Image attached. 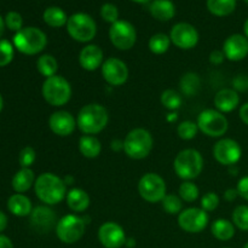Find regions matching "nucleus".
I'll use <instances>...</instances> for the list:
<instances>
[{"label": "nucleus", "mask_w": 248, "mask_h": 248, "mask_svg": "<svg viewBox=\"0 0 248 248\" xmlns=\"http://www.w3.org/2000/svg\"><path fill=\"white\" fill-rule=\"evenodd\" d=\"M111 149L116 150V152H119L120 149L124 150V140L123 142L121 140H113L111 142Z\"/></svg>", "instance_id": "obj_50"}, {"label": "nucleus", "mask_w": 248, "mask_h": 248, "mask_svg": "<svg viewBox=\"0 0 248 248\" xmlns=\"http://www.w3.org/2000/svg\"><path fill=\"white\" fill-rule=\"evenodd\" d=\"M101 70L103 79L110 86H121L127 81L130 75L127 64L116 57L107 58L102 64Z\"/></svg>", "instance_id": "obj_14"}, {"label": "nucleus", "mask_w": 248, "mask_h": 248, "mask_svg": "<svg viewBox=\"0 0 248 248\" xmlns=\"http://www.w3.org/2000/svg\"><path fill=\"white\" fill-rule=\"evenodd\" d=\"M161 203L165 212L169 215H179L183 210V200L179 198V195H174V194H166Z\"/></svg>", "instance_id": "obj_35"}, {"label": "nucleus", "mask_w": 248, "mask_h": 248, "mask_svg": "<svg viewBox=\"0 0 248 248\" xmlns=\"http://www.w3.org/2000/svg\"><path fill=\"white\" fill-rule=\"evenodd\" d=\"M7 208L10 212L17 217H27L31 216L33 207H31V201L23 194H14L10 196L7 200Z\"/></svg>", "instance_id": "obj_23"}, {"label": "nucleus", "mask_w": 248, "mask_h": 248, "mask_svg": "<svg viewBox=\"0 0 248 248\" xmlns=\"http://www.w3.org/2000/svg\"><path fill=\"white\" fill-rule=\"evenodd\" d=\"M225 60V56L224 52L220 50H215L210 53V62L212 64H220V63L224 62Z\"/></svg>", "instance_id": "obj_45"}, {"label": "nucleus", "mask_w": 248, "mask_h": 248, "mask_svg": "<svg viewBox=\"0 0 248 248\" xmlns=\"http://www.w3.org/2000/svg\"><path fill=\"white\" fill-rule=\"evenodd\" d=\"M104 62L103 50L98 45L90 44L86 45L79 53V63L82 69L87 72H93L102 67Z\"/></svg>", "instance_id": "obj_20"}, {"label": "nucleus", "mask_w": 248, "mask_h": 248, "mask_svg": "<svg viewBox=\"0 0 248 248\" xmlns=\"http://www.w3.org/2000/svg\"><path fill=\"white\" fill-rule=\"evenodd\" d=\"M132 1H135V2H138V4H145V2L150 1V0H132Z\"/></svg>", "instance_id": "obj_54"}, {"label": "nucleus", "mask_w": 248, "mask_h": 248, "mask_svg": "<svg viewBox=\"0 0 248 248\" xmlns=\"http://www.w3.org/2000/svg\"><path fill=\"white\" fill-rule=\"evenodd\" d=\"M224 248H230V247H224Z\"/></svg>", "instance_id": "obj_57"}, {"label": "nucleus", "mask_w": 248, "mask_h": 248, "mask_svg": "<svg viewBox=\"0 0 248 248\" xmlns=\"http://www.w3.org/2000/svg\"><path fill=\"white\" fill-rule=\"evenodd\" d=\"M5 26L10 29V31H18L22 29L23 26V18L21 15L16 11H10L9 14L5 16Z\"/></svg>", "instance_id": "obj_41"}, {"label": "nucleus", "mask_w": 248, "mask_h": 248, "mask_svg": "<svg viewBox=\"0 0 248 248\" xmlns=\"http://www.w3.org/2000/svg\"><path fill=\"white\" fill-rule=\"evenodd\" d=\"M154 140L152 133L142 127L133 128L124 140V152L130 159L143 160L152 153Z\"/></svg>", "instance_id": "obj_4"}, {"label": "nucleus", "mask_w": 248, "mask_h": 248, "mask_svg": "<svg viewBox=\"0 0 248 248\" xmlns=\"http://www.w3.org/2000/svg\"><path fill=\"white\" fill-rule=\"evenodd\" d=\"M15 56L14 46L9 40H0V67H6Z\"/></svg>", "instance_id": "obj_38"}, {"label": "nucleus", "mask_w": 248, "mask_h": 248, "mask_svg": "<svg viewBox=\"0 0 248 248\" xmlns=\"http://www.w3.org/2000/svg\"><path fill=\"white\" fill-rule=\"evenodd\" d=\"M211 232L219 241H229L235 235V225L230 220L219 218L211 225Z\"/></svg>", "instance_id": "obj_27"}, {"label": "nucleus", "mask_w": 248, "mask_h": 248, "mask_svg": "<svg viewBox=\"0 0 248 248\" xmlns=\"http://www.w3.org/2000/svg\"><path fill=\"white\" fill-rule=\"evenodd\" d=\"M235 91H247L248 90V77L245 74H240L232 80Z\"/></svg>", "instance_id": "obj_43"}, {"label": "nucleus", "mask_w": 248, "mask_h": 248, "mask_svg": "<svg viewBox=\"0 0 248 248\" xmlns=\"http://www.w3.org/2000/svg\"><path fill=\"white\" fill-rule=\"evenodd\" d=\"M86 223L78 215L63 216L56 224V235L63 244L72 245L79 241L85 234Z\"/></svg>", "instance_id": "obj_9"}, {"label": "nucleus", "mask_w": 248, "mask_h": 248, "mask_svg": "<svg viewBox=\"0 0 248 248\" xmlns=\"http://www.w3.org/2000/svg\"><path fill=\"white\" fill-rule=\"evenodd\" d=\"M208 220V213L199 207L186 208L178 215L179 228L189 234H199L205 230Z\"/></svg>", "instance_id": "obj_12"}, {"label": "nucleus", "mask_w": 248, "mask_h": 248, "mask_svg": "<svg viewBox=\"0 0 248 248\" xmlns=\"http://www.w3.org/2000/svg\"><path fill=\"white\" fill-rule=\"evenodd\" d=\"M173 170L177 176L183 181L198 178L203 170L202 155L199 150L193 148L181 150L174 157Z\"/></svg>", "instance_id": "obj_3"}, {"label": "nucleus", "mask_w": 248, "mask_h": 248, "mask_svg": "<svg viewBox=\"0 0 248 248\" xmlns=\"http://www.w3.org/2000/svg\"><path fill=\"white\" fill-rule=\"evenodd\" d=\"M240 104L239 92L234 89H222L216 93L215 106L220 113H230L235 110Z\"/></svg>", "instance_id": "obj_21"}, {"label": "nucleus", "mask_w": 248, "mask_h": 248, "mask_svg": "<svg viewBox=\"0 0 248 248\" xmlns=\"http://www.w3.org/2000/svg\"><path fill=\"white\" fill-rule=\"evenodd\" d=\"M170 39L181 50H191L199 43V31L194 26L186 22L174 24L170 33Z\"/></svg>", "instance_id": "obj_15"}, {"label": "nucleus", "mask_w": 248, "mask_h": 248, "mask_svg": "<svg viewBox=\"0 0 248 248\" xmlns=\"http://www.w3.org/2000/svg\"><path fill=\"white\" fill-rule=\"evenodd\" d=\"M223 52L227 60L239 62L248 56V39L242 34H232L225 39Z\"/></svg>", "instance_id": "obj_18"}, {"label": "nucleus", "mask_w": 248, "mask_h": 248, "mask_svg": "<svg viewBox=\"0 0 248 248\" xmlns=\"http://www.w3.org/2000/svg\"><path fill=\"white\" fill-rule=\"evenodd\" d=\"M232 219L235 228L242 230V232H248V206H237L232 212Z\"/></svg>", "instance_id": "obj_36"}, {"label": "nucleus", "mask_w": 248, "mask_h": 248, "mask_svg": "<svg viewBox=\"0 0 248 248\" xmlns=\"http://www.w3.org/2000/svg\"><path fill=\"white\" fill-rule=\"evenodd\" d=\"M236 190L239 196H241L244 200L248 201V176L242 177V178L240 179L239 183H237Z\"/></svg>", "instance_id": "obj_44"}, {"label": "nucleus", "mask_w": 248, "mask_h": 248, "mask_svg": "<svg viewBox=\"0 0 248 248\" xmlns=\"http://www.w3.org/2000/svg\"><path fill=\"white\" fill-rule=\"evenodd\" d=\"M245 1H246V2H247V4H248V0H245Z\"/></svg>", "instance_id": "obj_56"}, {"label": "nucleus", "mask_w": 248, "mask_h": 248, "mask_svg": "<svg viewBox=\"0 0 248 248\" xmlns=\"http://www.w3.org/2000/svg\"><path fill=\"white\" fill-rule=\"evenodd\" d=\"M239 115H240V119H241L242 123H244L245 125L248 126V102L247 103L242 104L241 108H240V110H239Z\"/></svg>", "instance_id": "obj_46"}, {"label": "nucleus", "mask_w": 248, "mask_h": 248, "mask_svg": "<svg viewBox=\"0 0 248 248\" xmlns=\"http://www.w3.org/2000/svg\"><path fill=\"white\" fill-rule=\"evenodd\" d=\"M244 31H245V36L248 39V18L246 19V22H245L244 24Z\"/></svg>", "instance_id": "obj_52"}, {"label": "nucleus", "mask_w": 248, "mask_h": 248, "mask_svg": "<svg viewBox=\"0 0 248 248\" xmlns=\"http://www.w3.org/2000/svg\"><path fill=\"white\" fill-rule=\"evenodd\" d=\"M2 108H4V99H2L1 94H0V113H1Z\"/></svg>", "instance_id": "obj_53"}, {"label": "nucleus", "mask_w": 248, "mask_h": 248, "mask_svg": "<svg viewBox=\"0 0 248 248\" xmlns=\"http://www.w3.org/2000/svg\"><path fill=\"white\" fill-rule=\"evenodd\" d=\"M219 202H220L219 195L216 194L215 191H208V193L203 194L202 198H201L200 200L201 208H202L203 211H206L207 213L215 211L216 208L219 206Z\"/></svg>", "instance_id": "obj_39"}, {"label": "nucleus", "mask_w": 248, "mask_h": 248, "mask_svg": "<svg viewBox=\"0 0 248 248\" xmlns=\"http://www.w3.org/2000/svg\"><path fill=\"white\" fill-rule=\"evenodd\" d=\"M109 114L106 107L99 103H90L82 107L77 116L78 128L84 135L93 136L107 127Z\"/></svg>", "instance_id": "obj_2"}, {"label": "nucleus", "mask_w": 248, "mask_h": 248, "mask_svg": "<svg viewBox=\"0 0 248 248\" xmlns=\"http://www.w3.org/2000/svg\"><path fill=\"white\" fill-rule=\"evenodd\" d=\"M179 87H181L182 93L186 94V96H195L201 87L200 77H199V74L193 72L186 73L179 80Z\"/></svg>", "instance_id": "obj_29"}, {"label": "nucleus", "mask_w": 248, "mask_h": 248, "mask_svg": "<svg viewBox=\"0 0 248 248\" xmlns=\"http://www.w3.org/2000/svg\"><path fill=\"white\" fill-rule=\"evenodd\" d=\"M98 240L106 248H121L125 246L127 237L125 230L115 222H107L98 229Z\"/></svg>", "instance_id": "obj_16"}, {"label": "nucleus", "mask_w": 248, "mask_h": 248, "mask_svg": "<svg viewBox=\"0 0 248 248\" xmlns=\"http://www.w3.org/2000/svg\"><path fill=\"white\" fill-rule=\"evenodd\" d=\"M213 156L223 166H234L241 159L242 148L235 140L222 138L213 147Z\"/></svg>", "instance_id": "obj_13"}, {"label": "nucleus", "mask_w": 248, "mask_h": 248, "mask_svg": "<svg viewBox=\"0 0 248 248\" xmlns=\"http://www.w3.org/2000/svg\"><path fill=\"white\" fill-rule=\"evenodd\" d=\"M77 119L67 110H57L48 118V127L60 137H68L77 128Z\"/></svg>", "instance_id": "obj_17"}, {"label": "nucleus", "mask_w": 248, "mask_h": 248, "mask_svg": "<svg viewBox=\"0 0 248 248\" xmlns=\"http://www.w3.org/2000/svg\"><path fill=\"white\" fill-rule=\"evenodd\" d=\"M4 27H5V21L2 19V17L0 16V36H1L2 33H4Z\"/></svg>", "instance_id": "obj_51"}, {"label": "nucleus", "mask_w": 248, "mask_h": 248, "mask_svg": "<svg viewBox=\"0 0 248 248\" xmlns=\"http://www.w3.org/2000/svg\"><path fill=\"white\" fill-rule=\"evenodd\" d=\"M178 195L182 200L190 203L198 200L199 195H200V190H199L198 186L195 183H193L191 181H184L179 186Z\"/></svg>", "instance_id": "obj_34"}, {"label": "nucleus", "mask_w": 248, "mask_h": 248, "mask_svg": "<svg viewBox=\"0 0 248 248\" xmlns=\"http://www.w3.org/2000/svg\"><path fill=\"white\" fill-rule=\"evenodd\" d=\"M7 227V217L4 212L0 211V232H4Z\"/></svg>", "instance_id": "obj_49"}, {"label": "nucleus", "mask_w": 248, "mask_h": 248, "mask_svg": "<svg viewBox=\"0 0 248 248\" xmlns=\"http://www.w3.org/2000/svg\"><path fill=\"white\" fill-rule=\"evenodd\" d=\"M35 183V176L31 169H21L12 178V188L17 194L26 193Z\"/></svg>", "instance_id": "obj_25"}, {"label": "nucleus", "mask_w": 248, "mask_h": 248, "mask_svg": "<svg viewBox=\"0 0 248 248\" xmlns=\"http://www.w3.org/2000/svg\"><path fill=\"white\" fill-rule=\"evenodd\" d=\"M41 93L46 103L52 107H63L72 98L73 90L70 82L61 75L46 78L41 87Z\"/></svg>", "instance_id": "obj_5"}, {"label": "nucleus", "mask_w": 248, "mask_h": 248, "mask_svg": "<svg viewBox=\"0 0 248 248\" xmlns=\"http://www.w3.org/2000/svg\"><path fill=\"white\" fill-rule=\"evenodd\" d=\"M138 193L140 198L149 203L161 202L166 196V183L160 174L149 172L140 177L138 182Z\"/></svg>", "instance_id": "obj_10"}, {"label": "nucleus", "mask_w": 248, "mask_h": 248, "mask_svg": "<svg viewBox=\"0 0 248 248\" xmlns=\"http://www.w3.org/2000/svg\"><path fill=\"white\" fill-rule=\"evenodd\" d=\"M244 248H248V242H247V244H246V245H245V246H244Z\"/></svg>", "instance_id": "obj_55"}, {"label": "nucleus", "mask_w": 248, "mask_h": 248, "mask_svg": "<svg viewBox=\"0 0 248 248\" xmlns=\"http://www.w3.org/2000/svg\"><path fill=\"white\" fill-rule=\"evenodd\" d=\"M36 69L43 77H53V75L57 74L58 62L55 56L50 55V53H45V55H41L36 61Z\"/></svg>", "instance_id": "obj_31"}, {"label": "nucleus", "mask_w": 248, "mask_h": 248, "mask_svg": "<svg viewBox=\"0 0 248 248\" xmlns=\"http://www.w3.org/2000/svg\"><path fill=\"white\" fill-rule=\"evenodd\" d=\"M34 190H35L36 198L47 206L62 202L68 193L64 179L51 172L41 173L35 179Z\"/></svg>", "instance_id": "obj_1"}, {"label": "nucleus", "mask_w": 248, "mask_h": 248, "mask_svg": "<svg viewBox=\"0 0 248 248\" xmlns=\"http://www.w3.org/2000/svg\"><path fill=\"white\" fill-rule=\"evenodd\" d=\"M29 218L31 227L38 232H48L57 224L55 211L48 206H38L33 208Z\"/></svg>", "instance_id": "obj_19"}, {"label": "nucleus", "mask_w": 248, "mask_h": 248, "mask_svg": "<svg viewBox=\"0 0 248 248\" xmlns=\"http://www.w3.org/2000/svg\"><path fill=\"white\" fill-rule=\"evenodd\" d=\"M171 43L172 41L170 39V35H166L164 33H157L149 39L148 47H149L150 52H153L154 55H164L169 51Z\"/></svg>", "instance_id": "obj_32"}, {"label": "nucleus", "mask_w": 248, "mask_h": 248, "mask_svg": "<svg viewBox=\"0 0 248 248\" xmlns=\"http://www.w3.org/2000/svg\"><path fill=\"white\" fill-rule=\"evenodd\" d=\"M101 17L108 23L113 24L116 21H119V10L115 5L113 4H104L101 7Z\"/></svg>", "instance_id": "obj_42"}, {"label": "nucleus", "mask_w": 248, "mask_h": 248, "mask_svg": "<svg viewBox=\"0 0 248 248\" xmlns=\"http://www.w3.org/2000/svg\"><path fill=\"white\" fill-rule=\"evenodd\" d=\"M67 31L78 43H90L97 34V24L90 15L78 12L68 18Z\"/></svg>", "instance_id": "obj_7"}, {"label": "nucleus", "mask_w": 248, "mask_h": 248, "mask_svg": "<svg viewBox=\"0 0 248 248\" xmlns=\"http://www.w3.org/2000/svg\"><path fill=\"white\" fill-rule=\"evenodd\" d=\"M237 196H239V194H237L236 189H228L224 193V199L227 201H229V202L230 201H234Z\"/></svg>", "instance_id": "obj_47"}, {"label": "nucleus", "mask_w": 248, "mask_h": 248, "mask_svg": "<svg viewBox=\"0 0 248 248\" xmlns=\"http://www.w3.org/2000/svg\"><path fill=\"white\" fill-rule=\"evenodd\" d=\"M149 11L157 21H170L176 15V6L171 0H154L150 4Z\"/></svg>", "instance_id": "obj_24"}, {"label": "nucleus", "mask_w": 248, "mask_h": 248, "mask_svg": "<svg viewBox=\"0 0 248 248\" xmlns=\"http://www.w3.org/2000/svg\"><path fill=\"white\" fill-rule=\"evenodd\" d=\"M160 101H161L162 106L169 110H177L181 108L182 103H183V97L176 90L167 89L161 93Z\"/></svg>", "instance_id": "obj_33"}, {"label": "nucleus", "mask_w": 248, "mask_h": 248, "mask_svg": "<svg viewBox=\"0 0 248 248\" xmlns=\"http://www.w3.org/2000/svg\"><path fill=\"white\" fill-rule=\"evenodd\" d=\"M79 152L87 159H94L102 152V144L99 140L94 136L84 135L79 140Z\"/></svg>", "instance_id": "obj_26"}, {"label": "nucleus", "mask_w": 248, "mask_h": 248, "mask_svg": "<svg viewBox=\"0 0 248 248\" xmlns=\"http://www.w3.org/2000/svg\"><path fill=\"white\" fill-rule=\"evenodd\" d=\"M207 9L215 16H229L236 9V0H207Z\"/></svg>", "instance_id": "obj_30"}, {"label": "nucleus", "mask_w": 248, "mask_h": 248, "mask_svg": "<svg viewBox=\"0 0 248 248\" xmlns=\"http://www.w3.org/2000/svg\"><path fill=\"white\" fill-rule=\"evenodd\" d=\"M14 45L24 55H38L47 45V38L41 29L36 27H26L15 34Z\"/></svg>", "instance_id": "obj_6"}, {"label": "nucleus", "mask_w": 248, "mask_h": 248, "mask_svg": "<svg viewBox=\"0 0 248 248\" xmlns=\"http://www.w3.org/2000/svg\"><path fill=\"white\" fill-rule=\"evenodd\" d=\"M0 248H14L11 240L5 235H0Z\"/></svg>", "instance_id": "obj_48"}, {"label": "nucleus", "mask_w": 248, "mask_h": 248, "mask_svg": "<svg viewBox=\"0 0 248 248\" xmlns=\"http://www.w3.org/2000/svg\"><path fill=\"white\" fill-rule=\"evenodd\" d=\"M199 132L198 124L194 123L191 120H186L181 123L177 127V135L181 140H190L196 137Z\"/></svg>", "instance_id": "obj_37"}, {"label": "nucleus", "mask_w": 248, "mask_h": 248, "mask_svg": "<svg viewBox=\"0 0 248 248\" xmlns=\"http://www.w3.org/2000/svg\"><path fill=\"white\" fill-rule=\"evenodd\" d=\"M43 18L47 26L52 27V28H61L63 26H67L69 17H67V14L61 7L51 6L44 11Z\"/></svg>", "instance_id": "obj_28"}, {"label": "nucleus", "mask_w": 248, "mask_h": 248, "mask_svg": "<svg viewBox=\"0 0 248 248\" xmlns=\"http://www.w3.org/2000/svg\"><path fill=\"white\" fill-rule=\"evenodd\" d=\"M109 39L118 50L127 51L135 46L136 41H137V31L128 21L119 19L110 26Z\"/></svg>", "instance_id": "obj_11"}, {"label": "nucleus", "mask_w": 248, "mask_h": 248, "mask_svg": "<svg viewBox=\"0 0 248 248\" xmlns=\"http://www.w3.org/2000/svg\"><path fill=\"white\" fill-rule=\"evenodd\" d=\"M199 131L207 137L219 138L228 132L229 121L223 113L217 109H205L198 116Z\"/></svg>", "instance_id": "obj_8"}, {"label": "nucleus", "mask_w": 248, "mask_h": 248, "mask_svg": "<svg viewBox=\"0 0 248 248\" xmlns=\"http://www.w3.org/2000/svg\"><path fill=\"white\" fill-rule=\"evenodd\" d=\"M65 200H67L68 207L75 213L85 212L89 208L90 202H91L89 194L84 189L80 188L70 189L67 193Z\"/></svg>", "instance_id": "obj_22"}, {"label": "nucleus", "mask_w": 248, "mask_h": 248, "mask_svg": "<svg viewBox=\"0 0 248 248\" xmlns=\"http://www.w3.org/2000/svg\"><path fill=\"white\" fill-rule=\"evenodd\" d=\"M36 153L31 147H24L23 149L19 152L18 155V162L21 165L22 169H31V165L35 162Z\"/></svg>", "instance_id": "obj_40"}]
</instances>
